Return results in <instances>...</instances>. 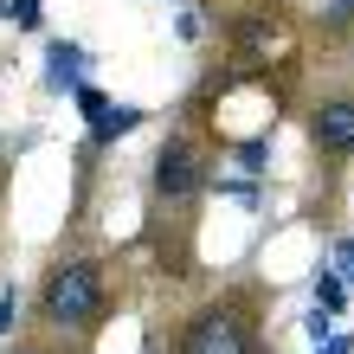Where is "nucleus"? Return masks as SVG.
Masks as SVG:
<instances>
[{
    "mask_svg": "<svg viewBox=\"0 0 354 354\" xmlns=\"http://www.w3.org/2000/svg\"><path fill=\"white\" fill-rule=\"evenodd\" d=\"M7 13H13V26H39V0H7Z\"/></svg>",
    "mask_w": 354,
    "mask_h": 354,
    "instance_id": "12",
    "label": "nucleus"
},
{
    "mask_svg": "<svg viewBox=\"0 0 354 354\" xmlns=\"http://www.w3.org/2000/svg\"><path fill=\"white\" fill-rule=\"evenodd\" d=\"M174 354H264V322L245 290H219L180 322Z\"/></svg>",
    "mask_w": 354,
    "mask_h": 354,
    "instance_id": "2",
    "label": "nucleus"
},
{
    "mask_svg": "<svg viewBox=\"0 0 354 354\" xmlns=\"http://www.w3.org/2000/svg\"><path fill=\"white\" fill-rule=\"evenodd\" d=\"M342 303H348V277H342L335 264H316V309L342 316Z\"/></svg>",
    "mask_w": 354,
    "mask_h": 354,
    "instance_id": "8",
    "label": "nucleus"
},
{
    "mask_svg": "<svg viewBox=\"0 0 354 354\" xmlns=\"http://www.w3.org/2000/svg\"><path fill=\"white\" fill-rule=\"evenodd\" d=\"M71 103H77V116L91 122V116H97V110H103V103H110V97H103L97 84H77V91H71Z\"/></svg>",
    "mask_w": 354,
    "mask_h": 354,
    "instance_id": "9",
    "label": "nucleus"
},
{
    "mask_svg": "<svg viewBox=\"0 0 354 354\" xmlns=\"http://www.w3.org/2000/svg\"><path fill=\"white\" fill-rule=\"evenodd\" d=\"M13 316H19V290L7 283V290H0V335H7V328H13Z\"/></svg>",
    "mask_w": 354,
    "mask_h": 354,
    "instance_id": "13",
    "label": "nucleus"
},
{
    "mask_svg": "<svg viewBox=\"0 0 354 354\" xmlns=\"http://www.w3.org/2000/svg\"><path fill=\"white\" fill-rule=\"evenodd\" d=\"M129 129H142V110L136 103H103V110L91 116V149H103V142H116V136H129Z\"/></svg>",
    "mask_w": 354,
    "mask_h": 354,
    "instance_id": "7",
    "label": "nucleus"
},
{
    "mask_svg": "<svg viewBox=\"0 0 354 354\" xmlns=\"http://www.w3.org/2000/svg\"><path fill=\"white\" fill-rule=\"evenodd\" d=\"M149 187H155V200H161V206H187V200H200L206 187H213V168H206V149H200L194 136H168V142L155 149Z\"/></svg>",
    "mask_w": 354,
    "mask_h": 354,
    "instance_id": "3",
    "label": "nucleus"
},
{
    "mask_svg": "<svg viewBox=\"0 0 354 354\" xmlns=\"http://www.w3.org/2000/svg\"><path fill=\"white\" fill-rule=\"evenodd\" d=\"M84 71H91V52L77 46V39H52V52H46V84L77 91V84H84Z\"/></svg>",
    "mask_w": 354,
    "mask_h": 354,
    "instance_id": "6",
    "label": "nucleus"
},
{
    "mask_svg": "<svg viewBox=\"0 0 354 354\" xmlns=\"http://www.w3.org/2000/svg\"><path fill=\"white\" fill-rule=\"evenodd\" d=\"M225 32H232V52L245 58V65H264V58H277V52H283V19L270 13V7H258V13H239Z\"/></svg>",
    "mask_w": 354,
    "mask_h": 354,
    "instance_id": "5",
    "label": "nucleus"
},
{
    "mask_svg": "<svg viewBox=\"0 0 354 354\" xmlns=\"http://www.w3.org/2000/svg\"><path fill=\"white\" fill-rule=\"evenodd\" d=\"M0 13H7V0H0Z\"/></svg>",
    "mask_w": 354,
    "mask_h": 354,
    "instance_id": "17",
    "label": "nucleus"
},
{
    "mask_svg": "<svg viewBox=\"0 0 354 354\" xmlns=\"http://www.w3.org/2000/svg\"><path fill=\"white\" fill-rule=\"evenodd\" d=\"M316 354H354V335H328V342H316Z\"/></svg>",
    "mask_w": 354,
    "mask_h": 354,
    "instance_id": "15",
    "label": "nucleus"
},
{
    "mask_svg": "<svg viewBox=\"0 0 354 354\" xmlns=\"http://www.w3.org/2000/svg\"><path fill=\"white\" fill-rule=\"evenodd\" d=\"M13 354H52V348H13Z\"/></svg>",
    "mask_w": 354,
    "mask_h": 354,
    "instance_id": "16",
    "label": "nucleus"
},
{
    "mask_svg": "<svg viewBox=\"0 0 354 354\" xmlns=\"http://www.w3.org/2000/svg\"><path fill=\"white\" fill-rule=\"evenodd\" d=\"M309 142H316V155H328V161L354 155V97L348 91L309 103Z\"/></svg>",
    "mask_w": 354,
    "mask_h": 354,
    "instance_id": "4",
    "label": "nucleus"
},
{
    "mask_svg": "<svg viewBox=\"0 0 354 354\" xmlns=\"http://www.w3.org/2000/svg\"><path fill=\"white\" fill-rule=\"evenodd\" d=\"M335 270L354 283V239H335Z\"/></svg>",
    "mask_w": 354,
    "mask_h": 354,
    "instance_id": "14",
    "label": "nucleus"
},
{
    "mask_svg": "<svg viewBox=\"0 0 354 354\" xmlns=\"http://www.w3.org/2000/svg\"><path fill=\"white\" fill-rule=\"evenodd\" d=\"M322 26H328V32H342V26H354V0H328V13H322Z\"/></svg>",
    "mask_w": 354,
    "mask_h": 354,
    "instance_id": "11",
    "label": "nucleus"
},
{
    "mask_svg": "<svg viewBox=\"0 0 354 354\" xmlns=\"http://www.w3.org/2000/svg\"><path fill=\"white\" fill-rule=\"evenodd\" d=\"M110 316V277H103V264L71 252L46 270V283H39V322L58 328V335H91V328Z\"/></svg>",
    "mask_w": 354,
    "mask_h": 354,
    "instance_id": "1",
    "label": "nucleus"
},
{
    "mask_svg": "<svg viewBox=\"0 0 354 354\" xmlns=\"http://www.w3.org/2000/svg\"><path fill=\"white\" fill-rule=\"evenodd\" d=\"M303 328H309V342H328V335H335V316H328V309H309Z\"/></svg>",
    "mask_w": 354,
    "mask_h": 354,
    "instance_id": "10",
    "label": "nucleus"
}]
</instances>
